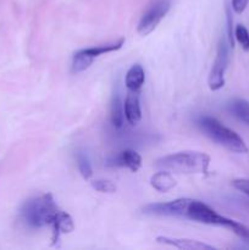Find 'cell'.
I'll return each instance as SVG.
<instances>
[{"mask_svg": "<svg viewBox=\"0 0 249 250\" xmlns=\"http://www.w3.org/2000/svg\"><path fill=\"white\" fill-rule=\"evenodd\" d=\"M60 209L51 194H43L24 202L20 209V219L29 229L51 226Z\"/></svg>", "mask_w": 249, "mask_h": 250, "instance_id": "cell-1", "label": "cell"}, {"mask_svg": "<svg viewBox=\"0 0 249 250\" xmlns=\"http://www.w3.org/2000/svg\"><path fill=\"white\" fill-rule=\"evenodd\" d=\"M210 165V156L200 151H180L158 159L155 166L160 170L176 173L205 175Z\"/></svg>", "mask_w": 249, "mask_h": 250, "instance_id": "cell-2", "label": "cell"}, {"mask_svg": "<svg viewBox=\"0 0 249 250\" xmlns=\"http://www.w3.org/2000/svg\"><path fill=\"white\" fill-rule=\"evenodd\" d=\"M197 124L203 133L219 146H224L233 153L244 154L248 151V148L242 137L236 133L233 129L222 125L219 120L211 116H202L198 119Z\"/></svg>", "mask_w": 249, "mask_h": 250, "instance_id": "cell-3", "label": "cell"}, {"mask_svg": "<svg viewBox=\"0 0 249 250\" xmlns=\"http://www.w3.org/2000/svg\"><path fill=\"white\" fill-rule=\"evenodd\" d=\"M124 44V38L119 39L117 42L109 44H103V45L93 46V48L81 49V50L76 51L72 56V63H71V71L73 73H81L85 71L87 68L90 67L93 61L99 56L104 55V54L112 53V51H117L119 49L122 48Z\"/></svg>", "mask_w": 249, "mask_h": 250, "instance_id": "cell-4", "label": "cell"}, {"mask_svg": "<svg viewBox=\"0 0 249 250\" xmlns=\"http://www.w3.org/2000/svg\"><path fill=\"white\" fill-rule=\"evenodd\" d=\"M171 7L170 0H155L142 15L137 26V32L141 36H148L160 23Z\"/></svg>", "mask_w": 249, "mask_h": 250, "instance_id": "cell-5", "label": "cell"}, {"mask_svg": "<svg viewBox=\"0 0 249 250\" xmlns=\"http://www.w3.org/2000/svg\"><path fill=\"white\" fill-rule=\"evenodd\" d=\"M185 219L192 220V221L199 222V224L214 225V226L222 227H226L227 222H228L227 217L219 215L215 210H212L211 208L208 207L204 203L193 199H190Z\"/></svg>", "mask_w": 249, "mask_h": 250, "instance_id": "cell-6", "label": "cell"}, {"mask_svg": "<svg viewBox=\"0 0 249 250\" xmlns=\"http://www.w3.org/2000/svg\"><path fill=\"white\" fill-rule=\"evenodd\" d=\"M228 46L225 39L219 42L216 51V58H215L214 63H212L211 71H210L209 88L211 90H219L225 85V72H226L227 65H228Z\"/></svg>", "mask_w": 249, "mask_h": 250, "instance_id": "cell-7", "label": "cell"}, {"mask_svg": "<svg viewBox=\"0 0 249 250\" xmlns=\"http://www.w3.org/2000/svg\"><path fill=\"white\" fill-rule=\"evenodd\" d=\"M190 199L180 198V199L171 200L166 203H154L143 208V214L151 216H171V217H186L188 205Z\"/></svg>", "mask_w": 249, "mask_h": 250, "instance_id": "cell-8", "label": "cell"}, {"mask_svg": "<svg viewBox=\"0 0 249 250\" xmlns=\"http://www.w3.org/2000/svg\"><path fill=\"white\" fill-rule=\"evenodd\" d=\"M106 165L110 167H126L132 172H137L142 166V158L137 151L127 149L110 158Z\"/></svg>", "mask_w": 249, "mask_h": 250, "instance_id": "cell-9", "label": "cell"}, {"mask_svg": "<svg viewBox=\"0 0 249 250\" xmlns=\"http://www.w3.org/2000/svg\"><path fill=\"white\" fill-rule=\"evenodd\" d=\"M124 119L129 125L134 126L138 124L142 119L141 103H139V90L127 89L126 99L124 104Z\"/></svg>", "mask_w": 249, "mask_h": 250, "instance_id": "cell-10", "label": "cell"}, {"mask_svg": "<svg viewBox=\"0 0 249 250\" xmlns=\"http://www.w3.org/2000/svg\"><path fill=\"white\" fill-rule=\"evenodd\" d=\"M156 242L161 244H166V246L175 247V248L183 249V250H208L214 249V247L209 246L203 242L195 241V239H187V238H175V237H167V236H159L156 237Z\"/></svg>", "mask_w": 249, "mask_h": 250, "instance_id": "cell-11", "label": "cell"}, {"mask_svg": "<svg viewBox=\"0 0 249 250\" xmlns=\"http://www.w3.org/2000/svg\"><path fill=\"white\" fill-rule=\"evenodd\" d=\"M51 227H53V246L58 243L59 238H60L61 234L65 233H71V232L75 229V225H73L72 217L65 211H61L58 214L56 219L54 220V222L51 224Z\"/></svg>", "mask_w": 249, "mask_h": 250, "instance_id": "cell-12", "label": "cell"}, {"mask_svg": "<svg viewBox=\"0 0 249 250\" xmlns=\"http://www.w3.org/2000/svg\"><path fill=\"white\" fill-rule=\"evenodd\" d=\"M150 185L151 187H153L154 189L158 190V192L165 193L172 189V188L177 185V182H176V180L173 178V176L171 175V172L161 170L160 172H156L151 176Z\"/></svg>", "mask_w": 249, "mask_h": 250, "instance_id": "cell-13", "label": "cell"}, {"mask_svg": "<svg viewBox=\"0 0 249 250\" xmlns=\"http://www.w3.org/2000/svg\"><path fill=\"white\" fill-rule=\"evenodd\" d=\"M144 81H145V72H144V68L138 63L133 65L127 71L126 80H124L127 89L141 90L144 84Z\"/></svg>", "mask_w": 249, "mask_h": 250, "instance_id": "cell-14", "label": "cell"}, {"mask_svg": "<svg viewBox=\"0 0 249 250\" xmlns=\"http://www.w3.org/2000/svg\"><path fill=\"white\" fill-rule=\"evenodd\" d=\"M227 110L233 115L234 117L242 121L243 124L249 126V102L246 99H237L231 100L227 104Z\"/></svg>", "mask_w": 249, "mask_h": 250, "instance_id": "cell-15", "label": "cell"}, {"mask_svg": "<svg viewBox=\"0 0 249 250\" xmlns=\"http://www.w3.org/2000/svg\"><path fill=\"white\" fill-rule=\"evenodd\" d=\"M111 122L116 128H121L124 122V109L121 95L119 92H115L111 102Z\"/></svg>", "mask_w": 249, "mask_h": 250, "instance_id": "cell-16", "label": "cell"}, {"mask_svg": "<svg viewBox=\"0 0 249 250\" xmlns=\"http://www.w3.org/2000/svg\"><path fill=\"white\" fill-rule=\"evenodd\" d=\"M76 161H77L78 170H80L82 177L84 178V180H89L93 176V170L92 166H90L89 159L87 158V155H85L83 151H78V153L76 154Z\"/></svg>", "mask_w": 249, "mask_h": 250, "instance_id": "cell-17", "label": "cell"}, {"mask_svg": "<svg viewBox=\"0 0 249 250\" xmlns=\"http://www.w3.org/2000/svg\"><path fill=\"white\" fill-rule=\"evenodd\" d=\"M226 229H231L234 234H237L239 238H242L247 244H249V227L244 226V225L229 219L226 225Z\"/></svg>", "mask_w": 249, "mask_h": 250, "instance_id": "cell-18", "label": "cell"}, {"mask_svg": "<svg viewBox=\"0 0 249 250\" xmlns=\"http://www.w3.org/2000/svg\"><path fill=\"white\" fill-rule=\"evenodd\" d=\"M234 39L238 42L243 50L249 51V32L243 24H237L234 27Z\"/></svg>", "mask_w": 249, "mask_h": 250, "instance_id": "cell-19", "label": "cell"}, {"mask_svg": "<svg viewBox=\"0 0 249 250\" xmlns=\"http://www.w3.org/2000/svg\"><path fill=\"white\" fill-rule=\"evenodd\" d=\"M92 187L100 193H115L116 186L107 180H94L92 182Z\"/></svg>", "mask_w": 249, "mask_h": 250, "instance_id": "cell-20", "label": "cell"}, {"mask_svg": "<svg viewBox=\"0 0 249 250\" xmlns=\"http://www.w3.org/2000/svg\"><path fill=\"white\" fill-rule=\"evenodd\" d=\"M226 22H227V38L231 48L234 46V28H233V17H232L231 6L226 4Z\"/></svg>", "mask_w": 249, "mask_h": 250, "instance_id": "cell-21", "label": "cell"}, {"mask_svg": "<svg viewBox=\"0 0 249 250\" xmlns=\"http://www.w3.org/2000/svg\"><path fill=\"white\" fill-rule=\"evenodd\" d=\"M233 187L238 189L239 192L244 193V194L249 195V180H244V178H238L232 182Z\"/></svg>", "mask_w": 249, "mask_h": 250, "instance_id": "cell-22", "label": "cell"}, {"mask_svg": "<svg viewBox=\"0 0 249 250\" xmlns=\"http://www.w3.org/2000/svg\"><path fill=\"white\" fill-rule=\"evenodd\" d=\"M249 0H232V9L236 14H242L246 10Z\"/></svg>", "mask_w": 249, "mask_h": 250, "instance_id": "cell-23", "label": "cell"}]
</instances>
